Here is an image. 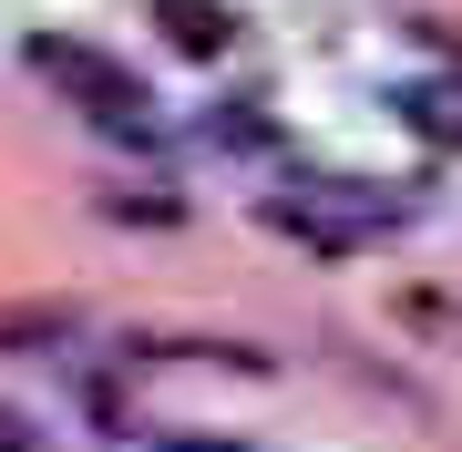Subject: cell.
Masks as SVG:
<instances>
[{
    "mask_svg": "<svg viewBox=\"0 0 462 452\" xmlns=\"http://www.w3.org/2000/svg\"><path fill=\"white\" fill-rule=\"evenodd\" d=\"M32 72L51 93L72 103V114L83 124H103V134H144V83H134V72L114 62V51H93V42H32Z\"/></svg>",
    "mask_w": 462,
    "mask_h": 452,
    "instance_id": "1",
    "label": "cell"
},
{
    "mask_svg": "<svg viewBox=\"0 0 462 452\" xmlns=\"http://www.w3.org/2000/svg\"><path fill=\"white\" fill-rule=\"evenodd\" d=\"M267 226L298 236V247H319V257H360L391 226V206L360 196V185H298V196H267Z\"/></svg>",
    "mask_w": 462,
    "mask_h": 452,
    "instance_id": "2",
    "label": "cell"
},
{
    "mask_svg": "<svg viewBox=\"0 0 462 452\" xmlns=\"http://www.w3.org/2000/svg\"><path fill=\"white\" fill-rule=\"evenodd\" d=\"M72 339V299H11L0 309V350H62Z\"/></svg>",
    "mask_w": 462,
    "mask_h": 452,
    "instance_id": "3",
    "label": "cell"
},
{
    "mask_svg": "<svg viewBox=\"0 0 462 452\" xmlns=\"http://www.w3.org/2000/svg\"><path fill=\"white\" fill-rule=\"evenodd\" d=\"M165 42L175 51H226V11L216 0H165Z\"/></svg>",
    "mask_w": 462,
    "mask_h": 452,
    "instance_id": "4",
    "label": "cell"
},
{
    "mask_svg": "<svg viewBox=\"0 0 462 452\" xmlns=\"http://www.w3.org/2000/svg\"><path fill=\"white\" fill-rule=\"evenodd\" d=\"M0 452H42V442H32V421H11V411H0Z\"/></svg>",
    "mask_w": 462,
    "mask_h": 452,
    "instance_id": "5",
    "label": "cell"
},
{
    "mask_svg": "<svg viewBox=\"0 0 462 452\" xmlns=\"http://www.w3.org/2000/svg\"><path fill=\"white\" fill-rule=\"evenodd\" d=\"M165 452H247V442H165Z\"/></svg>",
    "mask_w": 462,
    "mask_h": 452,
    "instance_id": "6",
    "label": "cell"
}]
</instances>
